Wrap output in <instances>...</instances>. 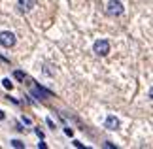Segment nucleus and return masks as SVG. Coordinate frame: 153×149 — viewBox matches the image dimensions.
Returning a JSON list of instances; mask_svg holds the SVG:
<instances>
[{
	"label": "nucleus",
	"mask_w": 153,
	"mask_h": 149,
	"mask_svg": "<svg viewBox=\"0 0 153 149\" xmlns=\"http://www.w3.org/2000/svg\"><path fill=\"white\" fill-rule=\"evenodd\" d=\"M93 51H95L98 57H106L110 53V42L108 40H97L95 45H93Z\"/></svg>",
	"instance_id": "nucleus-1"
},
{
	"label": "nucleus",
	"mask_w": 153,
	"mask_h": 149,
	"mask_svg": "<svg viewBox=\"0 0 153 149\" xmlns=\"http://www.w3.org/2000/svg\"><path fill=\"white\" fill-rule=\"evenodd\" d=\"M0 45L2 47H13L15 45V34L13 32H10V30H4V32H0Z\"/></svg>",
	"instance_id": "nucleus-2"
},
{
	"label": "nucleus",
	"mask_w": 153,
	"mask_h": 149,
	"mask_svg": "<svg viewBox=\"0 0 153 149\" xmlns=\"http://www.w3.org/2000/svg\"><path fill=\"white\" fill-rule=\"evenodd\" d=\"M106 11H108V15L117 17V15L123 13V4L119 2V0H111V2L108 4V8H106Z\"/></svg>",
	"instance_id": "nucleus-3"
},
{
	"label": "nucleus",
	"mask_w": 153,
	"mask_h": 149,
	"mask_svg": "<svg viewBox=\"0 0 153 149\" xmlns=\"http://www.w3.org/2000/svg\"><path fill=\"white\" fill-rule=\"evenodd\" d=\"M104 127L108 130H117V128H119V119H117L115 115H108V117H106Z\"/></svg>",
	"instance_id": "nucleus-5"
},
{
	"label": "nucleus",
	"mask_w": 153,
	"mask_h": 149,
	"mask_svg": "<svg viewBox=\"0 0 153 149\" xmlns=\"http://www.w3.org/2000/svg\"><path fill=\"white\" fill-rule=\"evenodd\" d=\"M34 132H36V136H38V138H44V132H42V130H40V128H36V130H34Z\"/></svg>",
	"instance_id": "nucleus-12"
},
{
	"label": "nucleus",
	"mask_w": 153,
	"mask_h": 149,
	"mask_svg": "<svg viewBox=\"0 0 153 149\" xmlns=\"http://www.w3.org/2000/svg\"><path fill=\"white\" fill-rule=\"evenodd\" d=\"M64 134H66V136H74V130L72 128H64Z\"/></svg>",
	"instance_id": "nucleus-10"
},
{
	"label": "nucleus",
	"mask_w": 153,
	"mask_h": 149,
	"mask_svg": "<svg viewBox=\"0 0 153 149\" xmlns=\"http://www.w3.org/2000/svg\"><path fill=\"white\" fill-rule=\"evenodd\" d=\"M13 77H15V79H19V81H23V79H25V74H23L21 70H15V72H13Z\"/></svg>",
	"instance_id": "nucleus-9"
},
{
	"label": "nucleus",
	"mask_w": 153,
	"mask_h": 149,
	"mask_svg": "<svg viewBox=\"0 0 153 149\" xmlns=\"http://www.w3.org/2000/svg\"><path fill=\"white\" fill-rule=\"evenodd\" d=\"M104 147H108V149H114V147H115V144H111V142H106V144H104Z\"/></svg>",
	"instance_id": "nucleus-11"
},
{
	"label": "nucleus",
	"mask_w": 153,
	"mask_h": 149,
	"mask_svg": "<svg viewBox=\"0 0 153 149\" xmlns=\"http://www.w3.org/2000/svg\"><path fill=\"white\" fill-rule=\"evenodd\" d=\"M11 145H13L15 149H23V147H25V144H23L21 140H11Z\"/></svg>",
	"instance_id": "nucleus-8"
},
{
	"label": "nucleus",
	"mask_w": 153,
	"mask_h": 149,
	"mask_svg": "<svg viewBox=\"0 0 153 149\" xmlns=\"http://www.w3.org/2000/svg\"><path fill=\"white\" fill-rule=\"evenodd\" d=\"M2 119H4V111L0 110V121H2Z\"/></svg>",
	"instance_id": "nucleus-15"
},
{
	"label": "nucleus",
	"mask_w": 153,
	"mask_h": 149,
	"mask_svg": "<svg viewBox=\"0 0 153 149\" xmlns=\"http://www.w3.org/2000/svg\"><path fill=\"white\" fill-rule=\"evenodd\" d=\"M32 94L36 98H40V100H45V98H49L51 96V91H48V89H44V87H40V85H36L32 89Z\"/></svg>",
	"instance_id": "nucleus-4"
},
{
	"label": "nucleus",
	"mask_w": 153,
	"mask_h": 149,
	"mask_svg": "<svg viewBox=\"0 0 153 149\" xmlns=\"http://www.w3.org/2000/svg\"><path fill=\"white\" fill-rule=\"evenodd\" d=\"M17 8L19 11H30L34 8V0H17Z\"/></svg>",
	"instance_id": "nucleus-6"
},
{
	"label": "nucleus",
	"mask_w": 153,
	"mask_h": 149,
	"mask_svg": "<svg viewBox=\"0 0 153 149\" xmlns=\"http://www.w3.org/2000/svg\"><path fill=\"white\" fill-rule=\"evenodd\" d=\"M45 147H48V145H45L44 142H40V144H38V149H45Z\"/></svg>",
	"instance_id": "nucleus-14"
},
{
	"label": "nucleus",
	"mask_w": 153,
	"mask_h": 149,
	"mask_svg": "<svg viewBox=\"0 0 153 149\" xmlns=\"http://www.w3.org/2000/svg\"><path fill=\"white\" fill-rule=\"evenodd\" d=\"M74 145H76V147H79V149H81V147H83V144H81V142H78V140H76V142H74Z\"/></svg>",
	"instance_id": "nucleus-13"
},
{
	"label": "nucleus",
	"mask_w": 153,
	"mask_h": 149,
	"mask_svg": "<svg viewBox=\"0 0 153 149\" xmlns=\"http://www.w3.org/2000/svg\"><path fill=\"white\" fill-rule=\"evenodd\" d=\"M2 85H4V89H8V91H11V89H13V83H11L8 77H6V79H2Z\"/></svg>",
	"instance_id": "nucleus-7"
}]
</instances>
